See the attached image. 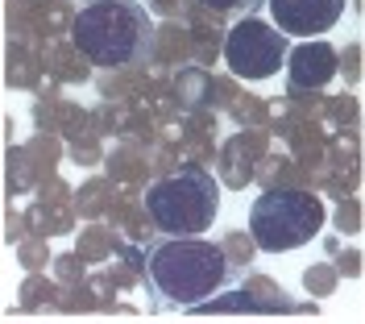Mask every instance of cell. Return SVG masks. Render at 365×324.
Wrapping results in <instances>:
<instances>
[{
    "label": "cell",
    "instance_id": "cell-1",
    "mask_svg": "<svg viewBox=\"0 0 365 324\" xmlns=\"http://www.w3.org/2000/svg\"><path fill=\"white\" fill-rule=\"evenodd\" d=\"M237 266L204 237H162L145 250L141 278L154 295V308H195L228 287Z\"/></svg>",
    "mask_w": 365,
    "mask_h": 324
},
{
    "label": "cell",
    "instance_id": "cell-2",
    "mask_svg": "<svg viewBox=\"0 0 365 324\" xmlns=\"http://www.w3.org/2000/svg\"><path fill=\"white\" fill-rule=\"evenodd\" d=\"M71 46L83 54L88 67L129 71L150 67L154 17L141 0H88L71 17Z\"/></svg>",
    "mask_w": 365,
    "mask_h": 324
},
{
    "label": "cell",
    "instance_id": "cell-3",
    "mask_svg": "<svg viewBox=\"0 0 365 324\" xmlns=\"http://www.w3.org/2000/svg\"><path fill=\"white\" fill-rule=\"evenodd\" d=\"M141 208L150 216V229L162 237H200L220 216V183L204 166L187 162L145 187Z\"/></svg>",
    "mask_w": 365,
    "mask_h": 324
},
{
    "label": "cell",
    "instance_id": "cell-4",
    "mask_svg": "<svg viewBox=\"0 0 365 324\" xmlns=\"http://www.w3.org/2000/svg\"><path fill=\"white\" fill-rule=\"evenodd\" d=\"M328 212L319 191L299 187H266L250 208V237L262 254H287L307 241H316Z\"/></svg>",
    "mask_w": 365,
    "mask_h": 324
},
{
    "label": "cell",
    "instance_id": "cell-5",
    "mask_svg": "<svg viewBox=\"0 0 365 324\" xmlns=\"http://www.w3.org/2000/svg\"><path fill=\"white\" fill-rule=\"evenodd\" d=\"M291 54V42L287 34H278L274 25H266L262 17H241V21L225 29V46H220V59L228 63V75L232 79H270L282 71Z\"/></svg>",
    "mask_w": 365,
    "mask_h": 324
},
{
    "label": "cell",
    "instance_id": "cell-6",
    "mask_svg": "<svg viewBox=\"0 0 365 324\" xmlns=\"http://www.w3.org/2000/svg\"><path fill=\"white\" fill-rule=\"evenodd\" d=\"M191 312H253V316H278V312H291V316H316V300H291L270 275H250L237 291H228V295H212V300L195 303Z\"/></svg>",
    "mask_w": 365,
    "mask_h": 324
},
{
    "label": "cell",
    "instance_id": "cell-7",
    "mask_svg": "<svg viewBox=\"0 0 365 324\" xmlns=\"http://www.w3.org/2000/svg\"><path fill=\"white\" fill-rule=\"evenodd\" d=\"M274 29L287 38H319L341 21L344 0H266Z\"/></svg>",
    "mask_w": 365,
    "mask_h": 324
},
{
    "label": "cell",
    "instance_id": "cell-8",
    "mask_svg": "<svg viewBox=\"0 0 365 324\" xmlns=\"http://www.w3.org/2000/svg\"><path fill=\"white\" fill-rule=\"evenodd\" d=\"M336 79V46L307 38L303 46L287 54V92L291 96H319Z\"/></svg>",
    "mask_w": 365,
    "mask_h": 324
},
{
    "label": "cell",
    "instance_id": "cell-9",
    "mask_svg": "<svg viewBox=\"0 0 365 324\" xmlns=\"http://www.w3.org/2000/svg\"><path fill=\"white\" fill-rule=\"evenodd\" d=\"M262 154H270V133H266V129H241V133L225 138L220 150L212 154L220 183L225 187H250L253 166H257Z\"/></svg>",
    "mask_w": 365,
    "mask_h": 324
},
{
    "label": "cell",
    "instance_id": "cell-10",
    "mask_svg": "<svg viewBox=\"0 0 365 324\" xmlns=\"http://www.w3.org/2000/svg\"><path fill=\"white\" fill-rule=\"evenodd\" d=\"M170 96L182 113H207L212 108V71L204 67H179L170 75Z\"/></svg>",
    "mask_w": 365,
    "mask_h": 324
},
{
    "label": "cell",
    "instance_id": "cell-11",
    "mask_svg": "<svg viewBox=\"0 0 365 324\" xmlns=\"http://www.w3.org/2000/svg\"><path fill=\"white\" fill-rule=\"evenodd\" d=\"M191 59V42H187V25L179 21H162L154 25V42H150V63L154 67H187Z\"/></svg>",
    "mask_w": 365,
    "mask_h": 324
},
{
    "label": "cell",
    "instance_id": "cell-12",
    "mask_svg": "<svg viewBox=\"0 0 365 324\" xmlns=\"http://www.w3.org/2000/svg\"><path fill=\"white\" fill-rule=\"evenodd\" d=\"M42 71H50V79L54 83H83L91 75V67L83 63V54L71 46V42H63V38H54L50 46H42Z\"/></svg>",
    "mask_w": 365,
    "mask_h": 324
},
{
    "label": "cell",
    "instance_id": "cell-13",
    "mask_svg": "<svg viewBox=\"0 0 365 324\" xmlns=\"http://www.w3.org/2000/svg\"><path fill=\"white\" fill-rule=\"evenodd\" d=\"M150 88H154V79H145V67L104 71V75H100V96H104L108 104H137Z\"/></svg>",
    "mask_w": 365,
    "mask_h": 324
},
{
    "label": "cell",
    "instance_id": "cell-14",
    "mask_svg": "<svg viewBox=\"0 0 365 324\" xmlns=\"http://www.w3.org/2000/svg\"><path fill=\"white\" fill-rule=\"evenodd\" d=\"M25 229H34V237H63L75 229V208L71 204H34L25 212Z\"/></svg>",
    "mask_w": 365,
    "mask_h": 324
},
{
    "label": "cell",
    "instance_id": "cell-15",
    "mask_svg": "<svg viewBox=\"0 0 365 324\" xmlns=\"http://www.w3.org/2000/svg\"><path fill=\"white\" fill-rule=\"evenodd\" d=\"M71 204H75V212H79L83 221H100V216H108V208L116 204V183L113 179H88V183L71 196Z\"/></svg>",
    "mask_w": 365,
    "mask_h": 324
},
{
    "label": "cell",
    "instance_id": "cell-16",
    "mask_svg": "<svg viewBox=\"0 0 365 324\" xmlns=\"http://www.w3.org/2000/svg\"><path fill=\"white\" fill-rule=\"evenodd\" d=\"M38 75H42V59H38V50L21 46V42H9L4 83H9V88H38Z\"/></svg>",
    "mask_w": 365,
    "mask_h": 324
},
{
    "label": "cell",
    "instance_id": "cell-17",
    "mask_svg": "<svg viewBox=\"0 0 365 324\" xmlns=\"http://www.w3.org/2000/svg\"><path fill=\"white\" fill-rule=\"evenodd\" d=\"M116 245H120L116 241V229H108V225H83L75 254L83 258V266H96V262H108L116 254Z\"/></svg>",
    "mask_w": 365,
    "mask_h": 324
},
{
    "label": "cell",
    "instance_id": "cell-18",
    "mask_svg": "<svg viewBox=\"0 0 365 324\" xmlns=\"http://www.w3.org/2000/svg\"><path fill=\"white\" fill-rule=\"evenodd\" d=\"M108 162V175H113V183H145V171H150V158H141V150H137L133 141H125V146H116L113 154H104Z\"/></svg>",
    "mask_w": 365,
    "mask_h": 324
},
{
    "label": "cell",
    "instance_id": "cell-19",
    "mask_svg": "<svg viewBox=\"0 0 365 324\" xmlns=\"http://www.w3.org/2000/svg\"><path fill=\"white\" fill-rule=\"evenodd\" d=\"M21 150H25V158H29V166H34V175H38V183L50 179L54 166L63 162V141L54 138V133H38V138L29 141V146H21Z\"/></svg>",
    "mask_w": 365,
    "mask_h": 324
},
{
    "label": "cell",
    "instance_id": "cell-20",
    "mask_svg": "<svg viewBox=\"0 0 365 324\" xmlns=\"http://www.w3.org/2000/svg\"><path fill=\"white\" fill-rule=\"evenodd\" d=\"M324 121H332L336 125V133H357L361 138V104H357V96H328L324 100Z\"/></svg>",
    "mask_w": 365,
    "mask_h": 324
},
{
    "label": "cell",
    "instance_id": "cell-21",
    "mask_svg": "<svg viewBox=\"0 0 365 324\" xmlns=\"http://www.w3.org/2000/svg\"><path fill=\"white\" fill-rule=\"evenodd\" d=\"M324 162L328 166H361V138L357 133H332V138H324Z\"/></svg>",
    "mask_w": 365,
    "mask_h": 324
},
{
    "label": "cell",
    "instance_id": "cell-22",
    "mask_svg": "<svg viewBox=\"0 0 365 324\" xmlns=\"http://www.w3.org/2000/svg\"><path fill=\"white\" fill-rule=\"evenodd\" d=\"M17 308L21 312H38V308H58V287L42 275H29L21 287V295H17Z\"/></svg>",
    "mask_w": 365,
    "mask_h": 324
},
{
    "label": "cell",
    "instance_id": "cell-23",
    "mask_svg": "<svg viewBox=\"0 0 365 324\" xmlns=\"http://www.w3.org/2000/svg\"><path fill=\"white\" fill-rule=\"evenodd\" d=\"M38 187V175H34V166H29V158H25V150H9V196L17 200V196H25V191H34Z\"/></svg>",
    "mask_w": 365,
    "mask_h": 324
},
{
    "label": "cell",
    "instance_id": "cell-24",
    "mask_svg": "<svg viewBox=\"0 0 365 324\" xmlns=\"http://www.w3.org/2000/svg\"><path fill=\"white\" fill-rule=\"evenodd\" d=\"M125 116H129V108L125 104H100L96 113H91V133L96 138H120L125 133Z\"/></svg>",
    "mask_w": 365,
    "mask_h": 324
},
{
    "label": "cell",
    "instance_id": "cell-25",
    "mask_svg": "<svg viewBox=\"0 0 365 324\" xmlns=\"http://www.w3.org/2000/svg\"><path fill=\"white\" fill-rule=\"evenodd\" d=\"M228 113H232L237 125H245V129H266V100H262V96L241 92L228 104Z\"/></svg>",
    "mask_w": 365,
    "mask_h": 324
},
{
    "label": "cell",
    "instance_id": "cell-26",
    "mask_svg": "<svg viewBox=\"0 0 365 324\" xmlns=\"http://www.w3.org/2000/svg\"><path fill=\"white\" fill-rule=\"evenodd\" d=\"M336 270H332V262H316V266H307L303 270V291L312 295V300H328L332 291H336Z\"/></svg>",
    "mask_w": 365,
    "mask_h": 324
},
{
    "label": "cell",
    "instance_id": "cell-27",
    "mask_svg": "<svg viewBox=\"0 0 365 324\" xmlns=\"http://www.w3.org/2000/svg\"><path fill=\"white\" fill-rule=\"evenodd\" d=\"M220 254L241 270V266H250L253 258H257V245H253L250 233H225V237H220Z\"/></svg>",
    "mask_w": 365,
    "mask_h": 324
},
{
    "label": "cell",
    "instance_id": "cell-28",
    "mask_svg": "<svg viewBox=\"0 0 365 324\" xmlns=\"http://www.w3.org/2000/svg\"><path fill=\"white\" fill-rule=\"evenodd\" d=\"M336 75H341L349 88L361 83V42H344V46L336 50Z\"/></svg>",
    "mask_w": 365,
    "mask_h": 324
},
{
    "label": "cell",
    "instance_id": "cell-29",
    "mask_svg": "<svg viewBox=\"0 0 365 324\" xmlns=\"http://www.w3.org/2000/svg\"><path fill=\"white\" fill-rule=\"evenodd\" d=\"M332 225H336V233H344V237H357V233H361V200H357V196L336 200V216H332Z\"/></svg>",
    "mask_w": 365,
    "mask_h": 324
},
{
    "label": "cell",
    "instance_id": "cell-30",
    "mask_svg": "<svg viewBox=\"0 0 365 324\" xmlns=\"http://www.w3.org/2000/svg\"><path fill=\"white\" fill-rule=\"evenodd\" d=\"M71 162H75V166H100V162H104V146H100V138H96V133L75 138L71 141Z\"/></svg>",
    "mask_w": 365,
    "mask_h": 324
},
{
    "label": "cell",
    "instance_id": "cell-31",
    "mask_svg": "<svg viewBox=\"0 0 365 324\" xmlns=\"http://www.w3.org/2000/svg\"><path fill=\"white\" fill-rule=\"evenodd\" d=\"M17 258H21V266L29 275H38L46 262H50V250H46L42 237H25V241H17Z\"/></svg>",
    "mask_w": 365,
    "mask_h": 324
},
{
    "label": "cell",
    "instance_id": "cell-32",
    "mask_svg": "<svg viewBox=\"0 0 365 324\" xmlns=\"http://www.w3.org/2000/svg\"><path fill=\"white\" fill-rule=\"evenodd\" d=\"M195 4H204V9L220 13V17H257V9L266 0H195Z\"/></svg>",
    "mask_w": 365,
    "mask_h": 324
},
{
    "label": "cell",
    "instance_id": "cell-33",
    "mask_svg": "<svg viewBox=\"0 0 365 324\" xmlns=\"http://www.w3.org/2000/svg\"><path fill=\"white\" fill-rule=\"evenodd\" d=\"M54 275H58V283L75 287V283H83V278H88V266H83V258H79V254H58V258H54Z\"/></svg>",
    "mask_w": 365,
    "mask_h": 324
},
{
    "label": "cell",
    "instance_id": "cell-34",
    "mask_svg": "<svg viewBox=\"0 0 365 324\" xmlns=\"http://www.w3.org/2000/svg\"><path fill=\"white\" fill-rule=\"evenodd\" d=\"M237 96H241V88L232 75H212V108H228Z\"/></svg>",
    "mask_w": 365,
    "mask_h": 324
},
{
    "label": "cell",
    "instance_id": "cell-35",
    "mask_svg": "<svg viewBox=\"0 0 365 324\" xmlns=\"http://www.w3.org/2000/svg\"><path fill=\"white\" fill-rule=\"evenodd\" d=\"M336 278H361V250H336Z\"/></svg>",
    "mask_w": 365,
    "mask_h": 324
},
{
    "label": "cell",
    "instance_id": "cell-36",
    "mask_svg": "<svg viewBox=\"0 0 365 324\" xmlns=\"http://www.w3.org/2000/svg\"><path fill=\"white\" fill-rule=\"evenodd\" d=\"M187 4H191V0H145V9H150V13H162L166 21L182 17V13H187Z\"/></svg>",
    "mask_w": 365,
    "mask_h": 324
},
{
    "label": "cell",
    "instance_id": "cell-37",
    "mask_svg": "<svg viewBox=\"0 0 365 324\" xmlns=\"http://www.w3.org/2000/svg\"><path fill=\"white\" fill-rule=\"evenodd\" d=\"M4 237L17 245V241H25V216L21 212H9V229H4Z\"/></svg>",
    "mask_w": 365,
    "mask_h": 324
}]
</instances>
